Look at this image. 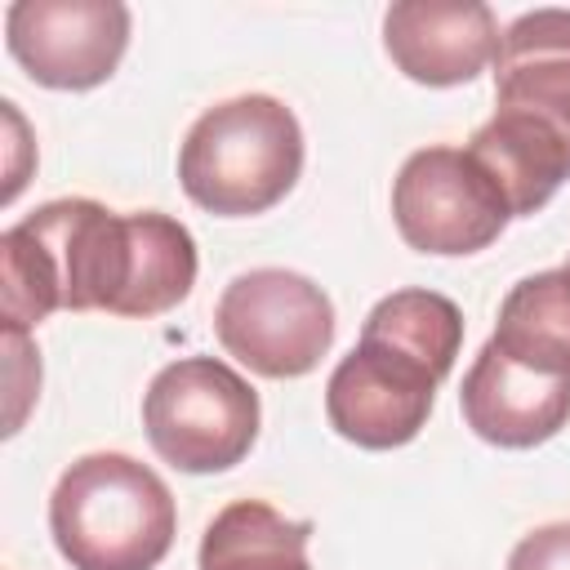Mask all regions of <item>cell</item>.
I'll return each mask as SVG.
<instances>
[{
	"label": "cell",
	"mask_w": 570,
	"mask_h": 570,
	"mask_svg": "<svg viewBox=\"0 0 570 570\" xmlns=\"http://www.w3.org/2000/svg\"><path fill=\"white\" fill-rule=\"evenodd\" d=\"M463 423L499 450H534L570 423V379L517 365L490 338L472 356L459 387Z\"/></svg>",
	"instance_id": "11"
},
{
	"label": "cell",
	"mask_w": 570,
	"mask_h": 570,
	"mask_svg": "<svg viewBox=\"0 0 570 570\" xmlns=\"http://www.w3.org/2000/svg\"><path fill=\"white\" fill-rule=\"evenodd\" d=\"M13 62L45 89H94L111 80L129 45L120 0H18L4 13Z\"/></svg>",
	"instance_id": "7"
},
{
	"label": "cell",
	"mask_w": 570,
	"mask_h": 570,
	"mask_svg": "<svg viewBox=\"0 0 570 570\" xmlns=\"http://www.w3.org/2000/svg\"><path fill=\"white\" fill-rule=\"evenodd\" d=\"M312 521L285 517L263 499L227 503L200 534V570H312Z\"/></svg>",
	"instance_id": "13"
},
{
	"label": "cell",
	"mask_w": 570,
	"mask_h": 570,
	"mask_svg": "<svg viewBox=\"0 0 570 570\" xmlns=\"http://www.w3.org/2000/svg\"><path fill=\"white\" fill-rule=\"evenodd\" d=\"M142 428L169 468L227 472L258 441V392L218 356H178L147 383Z\"/></svg>",
	"instance_id": "4"
},
{
	"label": "cell",
	"mask_w": 570,
	"mask_h": 570,
	"mask_svg": "<svg viewBox=\"0 0 570 570\" xmlns=\"http://www.w3.org/2000/svg\"><path fill=\"white\" fill-rule=\"evenodd\" d=\"M214 334L227 356L263 379H303L334 343L330 294L289 267H254L223 285Z\"/></svg>",
	"instance_id": "5"
},
{
	"label": "cell",
	"mask_w": 570,
	"mask_h": 570,
	"mask_svg": "<svg viewBox=\"0 0 570 570\" xmlns=\"http://www.w3.org/2000/svg\"><path fill=\"white\" fill-rule=\"evenodd\" d=\"M494 116L548 138L570 160V9H530L503 27Z\"/></svg>",
	"instance_id": "9"
},
{
	"label": "cell",
	"mask_w": 570,
	"mask_h": 570,
	"mask_svg": "<svg viewBox=\"0 0 570 570\" xmlns=\"http://www.w3.org/2000/svg\"><path fill=\"white\" fill-rule=\"evenodd\" d=\"M436 387L441 379L428 365L387 343L361 338L325 383V419L361 450H396L428 428Z\"/></svg>",
	"instance_id": "8"
},
{
	"label": "cell",
	"mask_w": 570,
	"mask_h": 570,
	"mask_svg": "<svg viewBox=\"0 0 570 570\" xmlns=\"http://www.w3.org/2000/svg\"><path fill=\"white\" fill-rule=\"evenodd\" d=\"M361 338L387 343L445 379L463 347V312L436 289H392L370 307Z\"/></svg>",
	"instance_id": "14"
},
{
	"label": "cell",
	"mask_w": 570,
	"mask_h": 570,
	"mask_svg": "<svg viewBox=\"0 0 570 570\" xmlns=\"http://www.w3.org/2000/svg\"><path fill=\"white\" fill-rule=\"evenodd\" d=\"M499 22L481 0H396L383 13V49L401 76L428 89L476 80L499 49Z\"/></svg>",
	"instance_id": "10"
},
{
	"label": "cell",
	"mask_w": 570,
	"mask_h": 570,
	"mask_svg": "<svg viewBox=\"0 0 570 570\" xmlns=\"http://www.w3.org/2000/svg\"><path fill=\"white\" fill-rule=\"evenodd\" d=\"M303 174L298 116L272 94H240L196 116L178 147L183 191L218 214L249 218L281 205Z\"/></svg>",
	"instance_id": "3"
},
{
	"label": "cell",
	"mask_w": 570,
	"mask_h": 570,
	"mask_svg": "<svg viewBox=\"0 0 570 570\" xmlns=\"http://www.w3.org/2000/svg\"><path fill=\"white\" fill-rule=\"evenodd\" d=\"M138 267V214L67 196L0 232L4 330L27 334L49 312L129 316Z\"/></svg>",
	"instance_id": "1"
},
{
	"label": "cell",
	"mask_w": 570,
	"mask_h": 570,
	"mask_svg": "<svg viewBox=\"0 0 570 570\" xmlns=\"http://www.w3.org/2000/svg\"><path fill=\"white\" fill-rule=\"evenodd\" d=\"M392 223L419 254H476L512 223L508 196L468 147H419L392 178Z\"/></svg>",
	"instance_id": "6"
},
{
	"label": "cell",
	"mask_w": 570,
	"mask_h": 570,
	"mask_svg": "<svg viewBox=\"0 0 570 570\" xmlns=\"http://www.w3.org/2000/svg\"><path fill=\"white\" fill-rule=\"evenodd\" d=\"M49 534L71 570H156L178 534L169 485L138 459H76L49 494Z\"/></svg>",
	"instance_id": "2"
},
{
	"label": "cell",
	"mask_w": 570,
	"mask_h": 570,
	"mask_svg": "<svg viewBox=\"0 0 570 570\" xmlns=\"http://www.w3.org/2000/svg\"><path fill=\"white\" fill-rule=\"evenodd\" d=\"M566 267H570V258H566Z\"/></svg>",
	"instance_id": "16"
},
{
	"label": "cell",
	"mask_w": 570,
	"mask_h": 570,
	"mask_svg": "<svg viewBox=\"0 0 570 570\" xmlns=\"http://www.w3.org/2000/svg\"><path fill=\"white\" fill-rule=\"evenodd\" d=\"M490 343L517 365L570 379V267L521 276L499 303Z\"/></svg>",
	"instance_id": "12"
},
{
	"label": "cell",
	"mask_w": 570,
	"mask_h": 570,
	"mask_svg": "<svg viewBox=\"0 0 570 570\" xmlns=\"http://www.w3.org/2000/svg\"><path fill=\"white\" fill-rule=\"evenodd\" d=\"M508 570H570V521L530 530L508 552Z\"/></svg>",
	"instance_id": "15"
}]
</instances>
